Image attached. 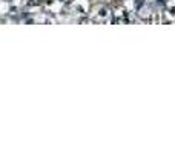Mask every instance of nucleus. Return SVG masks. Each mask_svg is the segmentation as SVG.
I'll use <instances>...</instances> for the list:
<instances>
[]
</instances>
